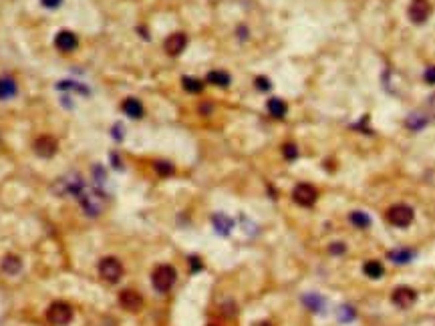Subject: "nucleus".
Here are the masks:
<instances>
[{
    "label": "nucleus",
    "instance_id": "f704fd0d",
    "mask_svg": "<svg viewBox=\"0 0 435 326\" xmlns=\"http://www.w3.org/2000/svg\"><path fill=\"white\" fill-rule=\"evenodd\" d=\"M427 109H429V113L435 117V95H431L429 97V103H427Z\"/></svg>",
    "mask_w": 435,
    "mask_h": 326
},
{
    "label": "nucleus",
    "instance_id": "f03ea898",
    "mask_svg": "<svg viewBox=\"0 0 435 326\" xmlns=\"http://www.w3.org/2000/svg\"><path fill=\"white\" fill-rule=\"evenodd\" d=\"M175 278H177L175 268L169 266V264H161V266H157V268L153 270V274H151V284H153V288H155L157 292H167V290H171V286L175 284Z\"/></svg>",
    "mask_w": 435,
    "mask_h": 326
},
{
    "label": "nucleus",
    "instance_id": "bb28decb",
    "mask_svg": "<svg viewBox=\"0 0 435 326\" xmlns=\"http://www.w3.org/2000/svg\"><path fill=\"white\" fill-rule=\"evenodd\" d=\"M355 318V310L351 308V306H339V320L341 322H351Z\"/></svg>",
    "mask_w": 435,
    "mask_h": 326
},
{
    "label": "nucleus",
    "instance_id": "f3484780",
    "mask_svg": "<svg viewBox=\"0 0 435 326\" xmlns=\"http://www.w3.org/2000/svg\"><path fill=\"white\" fill-rule=\"evenodd\" d=\"M2 272L4 274H8V276H16L20 270H22V260L18 258V256H14V254H8V256H4V260H2Z\"/></svg>",
    "mask_w": 435,
    "mask_h": 326
},
{
    "label": "nucleus",
    "instance_id": "39448f33",
    "mask_svg": "<svg viewBox=\"0 0 435 326\" xmlns=\"http://www.w3.org/2000/svg\"><path fill=\"white\" fill-rule=\"evenodd\" d=\"M387 222L395 228H407L413 222V209L409 205L397 203V205L387 209Z\"/></svg>",
    "mask_w": 435,
    "mask_h": 326
},
{
    "label": "nucleus",
    "instance_id": "9b49d317",
    "mask_svg": "<svg viewBox=\"0 0 435 326\" xmlns=\"http://www.w3.org/2000/svg\"><path fill=\"white\" fill-rule=\"evenodd\" d=\"M77 44H79V38L71 30H59L55 36V46L63 52H73L77 48Z\"/></svg>",
    "mask_w": 435,
    "mask_h": 326
},
{
    "label": "nucleus",
    "instance_id": "72a5a7b5",
    "mask_svg": "<svg viewBox=\"0 0 435 326\" xmlns=\"http://www.w3.org/2000/svg\"><path fill=\"white\" fill-rule=\"evenodd\" d=\"M111 135H113V137H115L117 141H121V139H123V133H121V125H119V123H117V125L113 127V131H111Z\"/></svg>",
    "mask_w": 435,
    "mask_h": 326
},
{
    "label": "nucleus",
    "instance_id": "473e14b6",
    "mask_svg": "<svg viewBox=\"0 0 435 326\" xmlns=\"http://www.w3.org/2000/svg\"><path fill=\"white\" fill-rule=\"evenodd\" d=\"M40 4H42L44 8H57V6L63 4V0H40Z\"/></svg>",
    "mask_w": 435,
    "mask_h": 326
},
{
    "label": "nucleus",
    "instance_id": "c85d7f7f",
    "mask_svg": "<svg viewBox=\"0 0 435 326\" xmlns=\"http://www.w3.org/2000/svg\"><path fill=\"white\" fill-rule=\"evenodd\" d=\"M256 87H258L260 91H268L272 85H270V81H268L266 77H258V79H256Z\"/></svg>",
    "mask_w": 435,
    "mask_h": 326
},
{
    "label": "nucleus",
    "instance_id": "cd10ccee",
    "mask_svg": "<svg viewBox=\"0 0 435 326\" xmlns=\"http://www.w3.org/2000/svg\"><path fill=\"white\" fill-rule=\"evenodd\" d=\"M282 153H284V157L292 161V159H296L298 157V149H296V145L294 143H286L284 147H282Z\"/></svg>",
    "mask_w": 435,
    "mask_h": 326
},
{
    "label": "nucleus",
    "instance_id": "a211bd4d",
    "mask_svg": "<svg viewBox=\"0 0 435 326\" xmlns=\"http://www.w3.org/2000/svg\"><path fill=\"white\" fill-rule=\"evenodd\" d=\"M387 258L391 262H395V264H407V262H411L415 258V252L409 250V248H397V250H391L387 254Z\"/></svg>",
    "mask_w": 435,
    "mask_h": 326
},
{
    "label": "nucleus",
    "instance_id": "412c9836",
    "mask_svg": "<svg viewBox=\"0 0 435 326\" xmlns=\"http://www.w3.org/2000/svg\"><path fill=\"white\" fill-rule=\"evenodd\" d=\"M405 125L411 129V131H421L425 125H427V117L423 113H411L407 119H405Z\"/></svg>",
    "mask_w": 435,
    "mask_h": 326
},
{
    "label": "nucleus",
    "instance_id": "20e7f679",
    "mask_svg": "<svg viewBox=\"0 0 435 326\" xmlns=\"http://www.w3.org/2000/svg\"><path fill=\"white\" fill-rule=\"evenodd\" d=\"M99 276H101L105 282L115 284V282H119L121 276H123V264H121L117 258H113V256H107V258H103V260L99 262Z\"/></svg>",
    "mask_w": 435,
    "mask_h": 326
},
{
    "label": "nucleus",
    "instance_id": "7ed1b4c3",
    "mask_svg": "<svg viewBox=\"0 0 435 326\" xmlns=\"http://www.w3.org/2000/svg\"><path fill=\"white\" fill-rule=\"evenodd\" d=\"M75 312L67 302H53L46 310V320L53 326H67L71 324Z\"/></svg>",
    "mask_w": 435,
    "mask_h": 326
},
{
    "label": "nucleus",
    "instance_id": "ddd939ff",
    "mask_svg": "<svg viewBox=\"0 0 435 326\" xmlns=\"http://www.w3.org/2000/svg\"><path fill=\"white\" fill-rule=\"evenodd\" d=\"M302 302H304V306H306L308 310H312V312H316V314H322V312L326 310V300H324L320 294H316V292L304 294V296H302Z\"/></svg>",
    "mask_w": 435,
    "mask_h": 326
},
{
    "label": "nucleus",
    "instance_id": "6ab92c4d",
    "mask_svg": "<svg viewBox=\"0 0 435 326\" xmlns=\"http://www.w3.org/2000/svg\"><path fill=\"white\" fill-rule=\"evenodd\" d=\"M266 107H268V113H270L272 117H276V119H282V117L286 115V111H288L286 103H284L282 99H278V97H272V99H268Z\"/></svg>",
    "mask_w": 435,
    "mask_h": 326
},
{
    "label": "nucleus",
    "instance_id": "0eeeda50",
    "mask_svg": "<svg viewBox=\"0 0 435 326\" xmlns=\"http://www.w3.org/2000/svg\"><path fill=\"white\" fill-rule=\"evenodd\" d=\"M32 149H34V153H36L38 157H42V159H51V157L57 153L59 143H57V139H55V137H51V135H40V137L34 141Z\"/></svg>",
    "mask_w": 435,
    "mask_h": 326
},
{
    "label": "nucleus",
    "instance_id": "f8f14e48",
    "mask_svg": "<svg viewBox=\"0 0 435 326\" xmlns=\"http://www.w3.org/2000/svg\"><path fill=\"white\" fill-rule=\"evenodd\" d=\"M185 46H187V36H185L183 32H173V34H169V36L165 38V42H163L165 52L171 55V57L183 52Z\"/></svg>",
    "mask_w": 435,
    "mask_h": 326
},
{
    "label": "nucleus",
    "instance_id": "a878e982",
    "mask_svg": "<svg viewBox=\"0 0 435 326\" xmlns=\"http://www.w3.org/2000/svg\"><path fill=\"white\" fill-rule=\"evenodd\" d=\"M93 179H95V187L101 189V185L105 183V169H103V165H95L93 167Z\"/></svg>",
    "mask_w": 435,
    "mask_h": 326
},
{
    "label": "nucleus",
    "instance_id": "2f4dec72",
    "mask_svg": "<svg viewBox=\"0 0 435 326\" xmlns=\"http://www.w3.org/2000/svg\"><path fill=\"white\" fill-rule=\"evenodd\" d=\"M189 266H191V272H200V270H202L200 258H198V256H191V258H189Z\"/></svg>",
    "mask_w": 435,
    "mask_h": 326
},
{
    "label": "nucleus",
    "instance_id": "6e6552de",
    "mask_svg": "<svg viewBox=\"0 0 435 326\" xmlns=\"http://www.w3.org/2000/svg\"><path fill=\"white\" fill-rule=\"evenodd\" d=\"M119 304L129 312H139L143 308V296L135 290H123L119 294Z\"/></svg>",
    "mask_w": 435,
    "mask_h": 326
},
{
    "label": "nucleus",
    "instance_id": "dca6fc26",
    "mask_svg": "<svg viewBox=\"0 0 435 326\" xmlns=\"http://www.w3.org/2000/svg\"><path fill=\"white\" fill-rule=\"evenodd\" d=\"M121 109H123V113H125L127 117H131V119H141V117H143V105H141L135 97L125 99L123 105H121Z\"/></svg>",
    "mask_w": 435,
    "mask_h": 326
},
{
    "label": "nucleus",
    "instance_id": "4be33fe9",
    "mask_svg": "<svg viewBox=\"0 0 435 326\" xmlns=\"http://www.w3.org/2000/svg\"><path fill=\"white\" fill-rule=\"evenodd\" d=\"M363 272H365L369 278H381V276L385 274V268H383V264H381V262H377V260H369V262L363 266Z\"/></svg>",
    "mask_w": 435,
    "mask_h": 326
},
{
    "label": "nucleus",
    "instance_id": "1a4fd4ad",
    "mask_svg": "<svg viewBox=\"0 0 435 326\" xmlns=\"http://www.w3.org/2000/svg\"><path fill=\"white\" fill-rule=\"evenodd\" d=\"M391 300H393V304L399 306V308H411V306L415 304V300H417V292H415L413 288L401 286V288H397V290L393 292Z\"/></svg>",
    "mask_w": 435,
    "mask_h": 326
},
{
    "label": "nucleus",
    "instance_id": "5701e85b",
    "mask_svg": "<svg viewBox=\"0 0 435 326\" xmlns=\"http://www.w3.org/2000/svg\"><path fill=\"white\" fill-rule=\"evenodd\" d=\"M181 85H183V89H185L187 93H200V91L204 89V83H202L200 79H196V77H183V79H181Z\"/></svg>",
    "mask_w": 435,
    "mask_h": 326
},
{
    "label": "nucleus",
    "instance_id": "f257e3e1",
    "mask_svg": "<svg viewBox=\"0 0 435 326\" xmlns=\"http://www.w3.org/2000/svg\"><path fill=\"white\" fill-rule=\"evenodd\" d=\"M77 201H79V205L83 207V211L89 218H97L105 207V193L101 189H97V187H93V191L85 187V191L77 197Z\"/></svg>",
    "mask_w": 435,
    "mask_h": 326
},
{
    "label": "nucleus",
    "instance_id": "7c9ffc66",
    "mask_svg": "<svg viewBox=\"0 0 435 326\" xmlns=\"http://www.w3.org/2000/svg\"><path fill=\"white\" fill-rule=\"evenodd\" d=\"M330 254H343L345 252V244L343 242H334V244H330Z\"/></svg>",
    "mask_w": 435,
    "mask_h": 326
},
{
    "label": "nucleus",
    "instance_id": "9d476101",
    "mask_svg": "<svg viewBox=\"0 0 435 326\" xmlns=\"http://www.w3.org/2000/svg\"><path fill=\"white\" fill-rule=\"evenodd\" d=\"M429 14H431V4L427 0H413L411 2V6H409V18H411V22L421 24V22H425L429 18Z\"/></svg>",
    "mask_w": 435,
    "mask_h": 326
},
{
    "label": "nucleus",
    "instance_id": "b1692460",
    "mask_svg": "<svg viewBox=\"0 0 435 326\" xmlns=\"http://www.w3.org/2000/svg\"><path fill=\"white\" fill-rule=\"evenodd\" d=\"M351 222H353L357 228H369L371 218H369L365 211H353V213H351Z\"/></svg>",
    "mask_w": 435,
    "mask_h": 326
},
{
    "label": "nucleus",
    "instance_id": "4468645a",
    "mask_svg": "<svg viewBox=\"0 0 435 326\" xmlns=\"http://www.w3.org/2000/svg\"><path fill=\"white\" fill-rule=\"evenodd\" d=\"M18 93V87H16V81L8 75H2L0 77V101H8L12 99L14 95Z\"/></svg>",
    "mask_w": 435,
    "mask_h": 326
},
{
    "label": "nucleus",
    "instance_id": "393cba45",
    "mask_svg": "<svg viewBox=\"0 0 435 326\" xmlns=\"http://www.w3.org/2000/svg\"><path fill=\"white\" fill-rule=\"evenodd\" d=\"M153 167H155V171L159 173V175H163V177H167V175H171L175 169H173V165L169 161H155L153 163Z\"/></svg>",
    "mask_w": 435,
    "mask_h": 326
},
{
    "label": "nucleus",
    "instance_id": "423d86ee",
    "mask_svg": "<svg viewBox=\"0 0 435 326\" xmlns=\"http://www.w3.org/2000/svg\"><path fill=\"white\" fill-rule=\"evenodd\" d=\"M316 197H318V191L310 183H298L292 191V199L302 207H310L316 201Z\"/></svg>",
    "mask_w": 435,
    "mask_h": 326
},
{
    "label": "nucleus",
    "instance_id": "2eb2a0df",
    "mask_svg": "<svg viewBox=\"0 0 435 326\" xmlns=\"http://www.w3.org/2000/svg\"><path fill=\"white\" fill-rule=\"evenodd\" d=\"M212 224H214V228H216V232L220 236H228L232 232V228H234V220H230L226 213H214Z\"/></svg>",
    "mask_w": 435,
    "mask_h": 326
},
{
    "label": "nucleus",
    "instance_id": "c756f323",
    "mask_svg": "<svg viewBox=\"0 0 435 326\" xmlns=\"http://www.w3.org/2000/svg\"><path fill=\"white\" fill-rule=\"evenodd\" d=\"M423 77H425V81L429 85H435V67H427L425 73H423Z\"/></svg>",
    "mask_w": 435,
    "mask_h": 326
},
{
    "label": "nucleus",
    "instance_id": "aec40b11",
    "mask_svg": "<svg viewBox=\"0 0 435 326\" xmlns=\"http://www.w3.org/2000/svg\"><path fill=\"white\" fill-rule=\"evenodd\" d=\"M206 81L212 83V85H216V87H228L232 79H230V75L226 71H210L208 77H206Z\"/></svg>",
    "mask_w": 435,
    "mask_h": 326
}]
</instances>
